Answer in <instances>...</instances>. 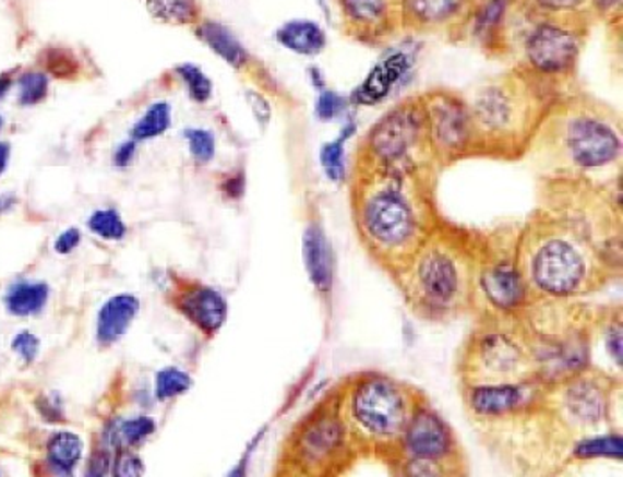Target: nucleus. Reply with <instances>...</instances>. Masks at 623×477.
<instances>
[{"label": "nucleus", "instance_id": "f257e3e1", "mask_svg": "<svg viewBox=\"0 0 623 477\" xmlns=\"http://www.w3.org/2000/svg\"><path fill=\"white\" fill-rule=\"evenodd\" d=\"M560 190L516 238L515 263L530 300H574L620 272V222L588 178H554Z\"/></svg>", "mask_w": 623, "mask_h": 477}, {"label": "nucleus", "instance_id": "f03ea898", "mask_svg": "<svg viewBox=\"0 0 623 477\" xmlns=\"http://www.w3.org/2000/svg\"><path fill=\"white\" fill-rule=\"evenodd\" d=\"M354 218L372 260L395 276L440 224L434 168L375 167L358 162Z\"/></svg>", "mask_w": 623, "mask_h": 477}, {"label": "nucleus", "instance_id": "7ed1b4c3", "mask_svg": "<svg viewBox=\"0 0 623 477\" xmlns=\"http://www.w3.org/2000/svg\"><path fill=\"white\" fill-rule=\"evenodd\" d=\"M482 252L474 235L442 220L393 279L415 315L448 322L476 306Z\"/></svg>", "mask_w": 623, "mask_h": 477}, {"label": "nucleus", "instance_id": "20e7f679", "mask_svg": "<svg viewBox=\"0 0 623 477\" xmlns=\"http://www.w3.org/2000/svg\"><path fill=\"white\" fill-rule=\"evenodd\" d=\"M428 398L411 384L392 375L367 372L350 383L344 418L354 445L392 465L417 409Z\"/></svg>", "mask_w": 623, "mask_h": 477}, {"label": "nucleus", "instance_id": "39448f33", "mask_svg": "<svg viewBox=\"0 0 623 477\" xmlns=\"http://www.w3.org/2000/svg\"><path fill=\"white\" fill-rule=\"evenodd\" d=\"M541 383H560L589 367L594 317L572 300L536 299L516 311Z\"/></svg>", "mask_w": 623, "mask_h": 477}, {"label": "nucleus", "instance_id": "423d86ee", "mask_svg": "<svg viewBox=\"0 0 623 477\" xmlns=\"http://www.w3.org/2000/svg\"><path fill=\"white\" fill-rule=\"evenodd\" d=\"M459 374L463 389L538 379L535 358L516 311H484V319L463 345Z\"/></svg>", "mask_w": 623, "mask_h": 477}, {"label": "nucleus", "instance_id": "0eeeda50", "mask_svg": "<svg viewBox=\"0 0 623 477\" xmlns=\"http://www.w3.org/2000/svg\"><path fill=\"white\" fill-rule=\"evenodd\" d=\"M622 156L620 131L591 115H577L565 123L546 158L536 163L547 178H586L589 172L609 167Z\"/></svg>", "mask_w": 623, "mask_h": 477}, {"label": "nucleus", "instance_id": "6e6552de", "mask_svg": "<svg viewBox=\"0 0 623 477\" xmlns=\"http://www.w3.org/2000/svg\"><path fill=\"white\" fill-rule=\"evenodd\" d=\"M390 467L408 476H462L468 473L467 457L456 433L428 401L417 409Z\"/></svg>", "mask_w": 623, "mask_h": 477}, {"label": "nucleus", "instance_id": "1a4fd4ad", "mask_svg": "<svg viewBox=\"0 0 623 477\" xmlns=\"http://www.w3.org/2000/svg\"><path fill=\"white\" fill-rule=\"evenodd\" d=\"M361 163L375 167L434 168L426 129V115L415 108H398L386 115L369 134V148Z\"/></svg>", "mask_w": 623, "mask_h": 477}, {"label": "nucleus", "instance_id": "9d476101", "mask_svg": "<svg viewBox=\"0 0 623 477\" xmlns=\"http://www.w3.org/2000/svg\"><path fill=\"white\" fill-rule=\"evenodd\" d=\"M490 306V311L511 313L529 302L526 285L516 269L515 251L511 257L493 252L484 246L479 272H477V297Z\"/></svg>", "mask_w": 623, "mask_h": 477}, {"label": "nucleus", "instance_id": "9b49d317", "mask_svg": "<svg viewBox=\"0 0 623 477\" xmlns=\"http://www.w3.org/2000/svg\"><path fill=\"white\" fill-rule=\"evenodd\" d=\"M429 145L438 167H445L467 156L474 148V129L462 104L440 100L426 117Z\"/></svg>", "mask_w": 623, "mask_h": 477}, {"label": "nucleus", "instance_id": "f8f14e48", "mask_svg": "<svg viewBox=\"0 0 623 477\" xmlns=\"http://www.w3.org/2000/svg\"><path fill=\"white\" fill-rule=\"evenodd\" d=\"M297 449L302 462L310 467L330 465L338 457L349 460L350 454L358 453L339 412L314 417L300 433Z\"/></svg>", "mask_w": 623, "mask_h": 477}, {"label": "nucleus", "instance_id": "ddd939ff", "mask_svg": "<svg viewBox=\"0 0 623 477\" xmlns=\"http://www.w3.org/2000/svg\"><path fill=\"white\" fill-rule=\"evenodd\" d=\"M527 56L541 72H563L575 61L577 41L566 31L546 25L530 36Z\"/></svg>", "mask_w": 623, "mask_h": 477}, {"label": "nucleus", "instance_id": "4468645a", "mask_svg": "<svg viewBox=\"0 0 623 477\" xmlns=\"http://www.w3.org/2000/svg\"><path fill=\"white\" fill-rule=\"evenodd\" d=\"M182 311L206 333H215L227 315L226 300L212 288H199L182 299Z\"/></svg>", "mask_w": 623, "mask_h": 477}, {"label": "nucleus", "instance_id": "2eb2a0df", "mask_svg": "<svg viewBox=\"0 0 623 477\" xmlns=\"http://www.w3.org/2000/svg\"><path fill=\"white\" fill-rule=\"evenodd\" d=\"M137 300L133 296H117L103 306L97 320V338L103 345H111L125 335L137 313Z\"/></svg>", "mask_w": 623, "mask_h": 477}, {"label": "nucleus", "instance_id": "dca6fc26", "mask_svg": "<svg viewBox=\"0 0 623 477\" xmlns=\"http://www.w3.org/2000/svg\"><path fill=\"white\" fill-rule=\"evenodd\" d=\"M304 260L313 285L319 290H330L333 283V254L330 241L319 226L308 227L305 231Z\"/></svg>", "mask_w": 623, "mask_h": 477}, {"label": "nucleus", "instance_id": "f3484780", "mask_svg": "<svg viewBox=\"0 0 623 477\" xmlns=\"http://www.w3.org/2000/svg\"><path fill=\"white\" fill-rule=\"evenodd\" d=\"M408 69V60L406 56H393L390 60L379 64L378 69L373 70L369 75V80L364 81L363 86L358 92V99L361 103H375V100L383 99L384 95L388 94L393 83L400 77V75Z\"/></svg>", "mask_w": 623, "mask_h": 477}, {"label": "nucleus", "instance_id": "a211bd4d", "mask_svg": "<svg viewBox=\"0 0 623 477\" xmlns=\"http://www.w3.org/2000/svg\"><path fill=\"white\" fill-rule=\"evenodd\" d=\"M280 44L299 55H316L324 49L325 36L313 22H290L277 33Z\"/></svg>", "mask_w": 623, "mask_h": 477}, {"label": "nucleus", "instance_id": "6ab92c4d", "mask_svg": "<svg viewBox=\"0 0 623 477\" xmlns=\"http://www.w3.org/2000/svg\"><path fill=\"white\" fill-rule=\"evenodd\" d=\"M49 299V288L44 283H16L5 296V308L16 317L35 315L44 310Z\"/></svg>", "mask_w": 623, "mask_h": 477}, {"label": "nucleus", "instance_id": "aec40b11", "mask_svg": "<svg viewBox=\"0 0 623 477\" xmlns=\"http://www.w3.org/2000/svg\"><path fill=\"white\" fill-rule=\"evenodd\" d=\"M199 35L227 63L232 64V67H241V64L245 63V50L226 27H221L220 24L202 25Z\"/></svg>", "mask_w": 623, "mask_h": 477}, {"label": "nucleus", "instance_id": "412c9836", "mask_svg": "<svg viewBox=\"0 0 623 477\" xmlns=\"http://www.w3.org/2000/svg\"><path fill=\"white\" fill-rule=\"evenodd\" d=\"M49 462L59 470L69 473L75 467L81 453H83V442L74 433H58L50 438Z\"/></svg>", "mask_w": 623, "mask_h": 477}, {"label": "nucleus", "instance_id": "4be33fe9", "mask_svg": "<svg viewBox=\"0 0 623 477\" xmlns=\"http://www.w3.org/2000/svg\"><path fill=\"white\" fill-rule=\"evenodd\" d=\"M148 10L161 21L187 24L195 16V2L193 0H148Z\"/></svg>", "mask_w": 623, "mask_h": 477}, {"label": "nucleus", "instance_id": "5701e85b", "mask_svg": "<svg viewBox=\"0 0 623 477\" xmlns=\"http://www.w3.org/2000/svg\"><path fill=\"white\" fill-rule=\"evenodd\" d=\"M168 126H170V108H168L167 104H154L145 114V117L134 126V139H154V136L165 133Z\"/></svg>", "mask_w": 623, "mask_h": 477}, {"label": "nucleus", "instance_id": "b1692460", "mask_svg": "<svg viewBox=\"0 0 623 477\" xmlns=\"http://www.w3.org/2000/svg\"><path fill=\"white\" fill-rule=\"evenodd\" d=\"M49 94V80L41 72H27L19 81V103L35 106Z\"/></svg>", "mask_w": 623, "mask_h": 477}, {"label": "nucleus", "instance_id": "393cba45", "mask_svg": "<svg viewBox=\"0 0 623 477\" xmlns=\"http://www.w3.org/2000/svg\"><path fill=\"white\" fill-rule=\"evenodd\" d=\"M192 386V379L179 369H165L157 374L156 395L161 401L184 394Z\"/></svg>", "mask_w": 623, "mask_h": 477}, {"label": "nucleus", "instance_id": "a878e982", "mask_svg": "<svg viewBox=\"0 0 623 477\" xmlns=\"http://www.w3.org/2000/svg\"><path fill=\"white\" fill-rule=\"evenodd\" d=\"M88 226L95 235L104 238V240H120L125 235L122 218L113 210L95 212L88 220Z\"/></svg>", "mask_w": 623, "mask_h": 477}, {"label": "nucleus", "instance_id": "bb28decb", "mask_svg": "<svg viewBox=\"0 0 623 477\" xmlns=\"http://www.w3.org/2000/svg\"><path fill=\"white\" fill-rule=\"evenodd\" d=\"M179 74L188 84V90L196 103H206L212 97V81L202 74L201 69H196L193 64H184L179 69Z\"/></svg>", "mask_w": 623, "mask_h": 477}, {"label": "nucleus", "instance_id": "cd10ccee", "mask_svg": "<svg viewBox=\"0 0 623 477\" xmlns=\"http://www.w3.org/2000/svg\"><path fill=\"white\" fill-rule=\"evenodd\" d=\"M462 0H412L418 16L426 21H440L452 15L459 8Z\"/></svg>", "mask_w": 623, "mask_h": 477}, {"label": "nucleus", "instance_id": "c85d7f7f", "mask_svg": "<svg viewBox=\"0 0 623 477\" xmlns=\"http://www.w3.org/2000/svg\"><path fill=\"white\" fill-rule=\"evenodd\" d=\"M187 140L196 162H212L213 156H215V139H213L212 133L202 131V129H190L187 131Z\"/></svg>", "mask_w": 623, "mask_h": 477}, {"label": "nucleus", "instance_id": "c756f323", "mask_svg": "<svg viewBox=\"0 0 623 477\" xmlns=\"http://www.w3.org/2000/svg\"><path fill=\"white\" fill-rule=\"evenodd\" d=\"M156 429V422L153 418L140 417L133 418V420H128L120 426V431H118L117 437L122 440L123 443L128 445H133V443L142 442L148 434L153 433Z\"/></svg>", "mask_w": 623, "mask_h": 477}, {"label": "nucleus", "instance_id": "7c9ffc66", "mask_svg": "<svg viewBox=\"0 0 623 477\" xmlns=\"http://www.w3.org/2000/svg\"><path fill=\"white\" fill-rule=\"evenodd\" d=\"M322 165L334 181L344 178V148L342 142L327 143L322 148Z\"/></svg>", "mask_w": 623, "mask_h": 477}, {"label": "nucleus", "instance_id": "2f4dec72", "mask_svg": "<svg viewBox=\"0 0 623 477\" xmlns=\"http://www.w3.org/2000/svg\"><path fill=\"white\" fill-rule=\"evenodd\" d=\"M345 5L350 15L359 21H372L381 15L384 8V0H345Z\"/></svg>", "mask_w": 623, "mask_h": 477}, {"label": "nucleus", "instance_id": "473e14b6", "mask_svg": "<svg viewBox=\"0 0 623 477\" xmlns=\"http://www.w3.org/2000/svg\"><path fill=\"white\" fill-rule=\"evenodd\" d=\"M13 349L19 353L20 358L25 363H33L38 356L39 342L35 335H31L29 331H22L15 339H13Z\"/></svg>", "mask_w": 623, "mask_h": 477}, {"label": "nucleus", "instance_id": "72a5a7b5", "mask_svg": "<svg viewBox=\"0 0 623 477\" xmlns=\"http://www.w3.org/2000/svg\"><path fill=\"white\" fill-rule=\"evenodd\" d=\"M606 345L616 363H622V324L613 322L609 330H606Z\"/></svg>", "mask_w": 623, "mask_h": 477}, {"label": "nucleus", "instance_id": "f704fd0d", "mask_svg": "<svg viewBox=\"0 0 623 477\" xmlns=\"http://www.w3.org/2000/svg\"><path fill=\"white\" fill-rule=\"evenodd\" d=\"M339 108H342V99L338 95L331 94V92H325L319 100V111L320 119L330 120L333 119L334 115L338 114Z\"/></svg>", "mask_w": 623, "mask_h": 477}, {"label": "nucleus", "instance_id": "c9c22d12", "mask_svg": "<svg viewBox=\"0 0 623 477\" xmlns=\"http://www.w3.org/2000/svg\"><path fill=\"white\" fill-rule=\"evenodd\" d=\"M79 241H81V235H79L77 229H69L56 240V252L69 254L79 246Z\"/></svg>", "mask_w": 623, "mask_h": 477}, {"label": "nucleus", "instance_id": "e433bc0d", "mask_svg": "<svg viewBox=\"0 0 623 477\" xmlns=\"http://www.w3.org/2000/svg\"><path fill=\"white\" fill-rule=\"evenodd\" d=\"M117 476H137L142 474V462L134 456H122L117 463Z\"/></svg>", "mask_w": 623, "mask_h": 477}, {"label": "nucleus", "instance_id": "4c0bfd02", "mask_svg": "<svg viewBox=\"0 0 623 477\" xmlns=\"http://www.w3.org/2000/svg\"><path fill=\"white\" fill-rule=\"evenodd\" d=\"M540 2L550 10H572L580 0H540Z\"/></svg>", "mask_w": 623, "mask_h": 477}, {"label": "nucleus", "instance_id": "58836bf2", "mask_svg": "<svg viewBox=\"0 0 623 477\" xmlns=\"http://www.w3.org/2000/svg\"><path fill=\"white\" fill-rule=\"evenodd\" d=\"M134 143H125L122 147L118 148L117 163L118 165H128L133 158Z\"/></svg>", "mask_w": 623, "mask_h": 477}, {"label": "nucleus", "instance_id": "ea45409f", "mask_svg": "<svg viewBox=\"0 0 623 477\" xmlns=\"http://www.w3.org/2000/svg\"><path fill=\"white\" fill-rule=\"evenodd\" d=\"M8 159H10V145L0 143V174L4 172L8 167Z\"/></svg>", "mask_w": 623, "mask_h": 477}, {"label": "nucleus", "instance_id": "a19ab883", "mask_svg": "<svg viewBox=\"0 0 623 477\" xmlns=\"http://www.w3.org/2000/svg\"><path fill=\"white\" fill-rule=\"evenodd\" d=\"M11 88V77L10 75H0V99L8 94V90Z\"/></svg>", "mask_w": 623, "mask_h": 477}, {"label": "nucleus", "instance_id": "79ce46f5", "mask_svg": "<svg viewBox=\"0 0 623 477\" xmlns=\"http://www.w3.org/2000/svg\"><path fill=\"white\" fill-rule=\"evenodd\" d=\"M15 202V198H11V195H2V198H0V213L5 212V210H10Z\"/></svg>", "mask_w": 623, "mask_h": 477}, {"label": "nucleus", "instance_id": "37998d69", "mask_svg": "<svg viewBox=\"0 0 623 477\" xmlns=\"http://www.w3.org/2000/svg\"><path fill=\"white\" fill-rule=\"evenodd\" d=\"M620 0H597V4L600 8H613V5L619 4Z\"/></svg>", "mask_w": 623, "mask_h": 477}, {"label": "nucleus", "instance_id": "c03bdc74", "mask_svg": "<svg viewBox=\"0 0 623 477\" xmlns=\"http://www.w3.org/2000/svg\"><path fill=\"white\" fill-rule=\"evenodd\" d=\"M0 128H2V119H0Z\"/></svg>", "mask_w": 623, "mask_h": 477}]
</instances>
